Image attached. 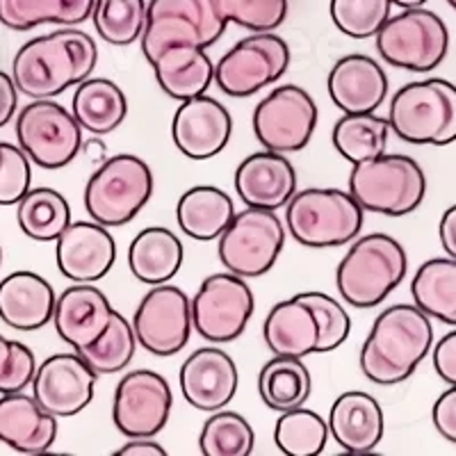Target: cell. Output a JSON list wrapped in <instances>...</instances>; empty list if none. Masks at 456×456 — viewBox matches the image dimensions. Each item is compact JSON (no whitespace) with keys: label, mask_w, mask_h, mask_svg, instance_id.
I'll use <instances>...</instances> for the list:
<instances>
[{"label":"cell","mask_w":456,"mask_h":456,"mask_svg":"<svg viewBox=\"0 0 456 456\" xmlns=\"http://www.w3.org/2000/svg\"><path fill=\"white\" fill-rule=\"evenodd\" d=\"M99 62V46L78 28H60L35 37L16 51L12 80L32 101L55 99L89 78Z\"/></svg>","instance_id":"6da1fadb"},{"label":"cell","mask_w":456,"mask_h":456,"mask_svg":"<svg viewBox=\"0 0 456 456\" xmlns=\"http://www.w3.org/2000/svg\"><path fill=\"white\" fill-rule=\"evenodd\" d=\"M434 347L431 317L415 304H395L374 320L358 365L368 381L397 386L418 370Z\"/></svg>","instance_id":"7a4b0ae2"},{"label":"cell","mask_w":456,"mask_h":456,"mask_svg":"<svg viewBox=\"0 0 456 456\" xmlns=\"http://www.w3.org/2000/svg\"><path fill=\"white\" fill-rule=\"evenodd\" d=\"M409 256L388 233L356 238L336 270L338 292L349 306L374 308L406 279Z\"/></svg>","instance_id":"3957f363"},{"label":"cell","mask_w":456,"mask_h":456,"mask_svg":"<svg viewBox=\"0 0 456 456\" xmlns=\"http://www.w3.org/2000/svg\"><path fill=\"white\" fill-rule=\"evenodd\" d=\"M363 213L356 199L338 187H306L285 203V226L301 247L333 249L358 238Z\"/></svg>","instance_id":"277c9868"},{"label":"cell","mask_w":456,"mask_h":456,"mask_svg":"<svg viewBox=\"0 0 456 456\" xmlns=\"http://www.w3.org/2000/svg\"><path fill=\"white\" fill-rule=\"evenodd\" d=\"M388 126L409 144L447 146L456 142V85L445 78L404 85L390 101Z\"/></svg>","instance_id":"5b68a950"},{"label":"cell","mask_w":456,"mask_h":456,"mask_svg":"<svg viewBox=\"0 0 456 456\" xmlns=\"http://www.w3.org/2000/svg\"><path fill=\"white\" fill-rule=\"evenodd\" d=\"M153 171L133 153L112 156L94 169L85 185V210L105 228L130 224L153 197Z\"/></svg>","instance_id":"8992f818"},{"label":"cell","mask_w":456,"mask_h":456,"mask_svg":"<svg viewBox=\"0 0 456 456\" xmlns=\"http://www.w3.org/2000/svg\"><path fill=\"white\" fill-rule=\"evenodd\" d=\"M349 194L368 213L404 217L425 201L427 176L413 158L381 153L372 160L354 165Z\"/></svg>","instance_id":"52a82bcc"},{"label":"cell","mask_w":456,"mask_h":456,"mask_svg":"<svg viewBox=\"0 0 456 456\" xmlns=\"http://www.w3.org/2000/svg\"><path fill=\"white\" fill-rule=\"evenodd\" d=\"M226 26L217 0H149L140 46L151 62L178 44L210 48L222 39Z\"/></svg>","instance_id":"ba28073f"},{"label":"cell","mask_w":456,"mask_h":456,"mask_svg":"<svg viewBox=\"0 0 456 456\" xmlns=\"http://www.w3.org/2000/svg\"><path fill=\"white\" fill-rule=\"evenodd\" d=\"M217 254L226 272L260 279L272 270L285 247V228L276 210L247 206L219 235Z\"/></svg>","instance_id":"9c48e42d"},{"label":"cell","mask_w":456,"mask_h":456,"mask_svg":"<svg viewBox=\"0 0 456 456\" xmlns=\"http://www.w3.org/2000/svg\"><path fill=\"white\" fill-rule=\"evenodd\" d=\"M377 51L386 64L413 73L434 71L450 51V30L431 10L413 7L390 16L377 32Z\"/></svg>","instance_id":"30bf717a"},{"label":"cell","mask_w":456,"mask_h":456,"mask_svg":"<svg viewBox=\"0 0 456 456\" xmlns=\"http://www.w3.org/2000/svg\"><path fill=\"white\" fill-rule=\"evenodd\" d=\"M290 67V46L274 32H254L228 48L215 64V85L231 99H249L276 83Z\"/></svg>","instance_id":"8fae6325"},{"label":"cell","mask_w":456,"mask_h":456,"mask_svg":"<svg viewBox=\"0 0 456 456\" xmlns=\"http://www.w3.org/2000/svg\"><path fill=\"white\" fill-rule=\"evenodd\" d=\"M16 140L42 169L55 171L80 156L83 128L64 105L53 99L32 101L16 117Z\"/></svg>","instance_id":"7c38bea8"},{"label":"cell","mask_w":456,"mask_h":456,"mask_svg":"<svg viewBox=\"0 0 456 456\" xmlns=\"http://www.w3.org/2000/svg\"><path fill=\"white\" fill-rule=\"evenodd\" d=\"M192 306V327L213 345L238 340L254 315L256 299L249 283L233 272H219L201 283Z\"/></svg>","instance_id":"4fadbf2b"},{"label":"cell","mask_w":456,"mask_h":456,"mask_svg":"<svg viewBox=\"0 0 456 456\" xmlns=\"http://www.w3.org/2000/svg\"><path fill=\"white\" fill-rule=\"evenodd\" d=\"M317 105L299 85H279L254 110V135L263 149L297 153L308 146L317 128Z\"/></svg>","instance_id":"5bb4252c"},{"label":"cell","mask_w":456,"mask_h":456,"mask_svg":"<svg viewBox=\"0 0 456 456\" xmlns=\"http://www.w3.org/2000/svg\"><path fill=\"white\" fill-rule=\"evenodd\" d=\"M137 345L158 358L176 356L192 338L190 297L171 283L151 285L130 320Z\"/></svg>","instance_id":"9a60e30c"},{"label":"cell","mask_w":456,"mask_h":456,"mask_svg":"<svg viewBox=\"0 0 456 456\" xmlns=\"http://www.w3.org/2000/svg\"><path fill=\"white\" fill-rule=\"evenodd\" d=\"M174 393L156 370H133L117 384L112 399L114 427L126 438H153L169 422Z\"/></svg>","instance_id":"2e32d148"},{"label":"cell","mask_w":456,"mask_h":456,"mask_svg":"<svg viewBox=\"0 0 456 456\" xmlns=\"http://www.w3.org/2000/svg\"><path fill=\"white\" fill-rule=\"evenodd\" d=\"M96 379L78 352L53 354L32 377V397L55 418H73L92 404Z\"/></svg>","instance_id":"e0dca14e"},{"label":"cell","mask_w":456,"mask_h":456,"mask_svg":"<svg viewBox=\"0 0 456 456\" xmlns=\"http://www.w3.org/2000/svg\"><path fill=\"white\" fill-rule=\"evenodd\" d=\"M233 135V117L217 99L201 94L178 105L171 121V140L190 160L219 156Z\"/></svg>","instance_id":"ac0fdd59"},{"label":"cell","mask_w":456,"mask_h":456,"mask_svg":"<svg viewBox=\"0 0 456 456\" xmlns=\"http://www.w3.org/2000/svg\"><path fill=\"white\" fill-rule=\"evenodd\" d=\"M57 270L73 283H96L112 270L117 242L99 222H71L55 240Z\"/></svg>","instance_id":"d6986e66"},{"label":"cell","mask_w":456,"mask_h":456,"mask_svg":"<svg viewBox=\"0 0 456 456\" xmlns=\"http://www.w3.org/2000/svg\"><path fill=\"white\" fill-rule=\"evenodd\" d=\"M181 393L192 409L215 413L233 402L240 386L238 365L224 349L201 347L181 368Z\"/></svg>","instance_id":"ffe728a7"},{"label":"cell","mask_w":456,"mask_h":456,"mask_svg":"<svg viewBox=\"0 0 456 456\" xmlns=\"http://www.w3.org/2000/svg\"><path fill=\"white\" fill-rule=\"evenodd\" d=\"M233 183L244 206L279 210L297 192V171L283 153L263 149L240 162Z\"/></svg>","instance_id":"44dd1931"},{"label":"cell","mask_w":456,"mask_h":456,"mask_svg":"<svg viewBox=\"0 0 456 456\" xmlns=\"http://www.w3.org/2000/svg\"><path fill=\"white\" fill-rule=\"evenodd\" d=\"M329 96L342 114L377 112L388 96V76L370 55L340 57L327 80Z\"/></svg>","instance_id":"7402d4cb"},{"label":"cell","mask_w":456,"mask_h":456,"mask_svg":"<svg viewBox=\"0 0 456 456\" xmlns=\"http://www.w3.org/2000/svg\"><path fill=\"white\" fill-rule=\"evenodd\" d=\"M112 313L114 308L103 290L92 283H76L57 297L53 324L57 336L71 345L73 352H80L101 338Z\"/></svg>","instance_id":"603a6c76"},{"label":"cell","mask_w":456,"mask_h":456,"mask_svg":"<svg viewBox=\"0 0 456 456\" xmlns=\"http://www.w3.org/2000/svg\"><path fill=\"white\" fill-rule=\"evenodd\" d=\"M327 425L333 441L347 454H370L384 438V409L372 395L347 390L333 402Z\"/></svg>","instance_id":"cb8c5ba5"},{"label":"cell","mask_w":456,"mask_h":456,"mask_svg":"<svg viewBox=\"0 0 456 456\" xmlns=\"http://www.w3.org/2000/svg\"><path fill=\"white\" fill-rule=\"evenodd\" d=\"M57 441V418L42 409L32 395L10 393L0 397V443L19 454H46Z\"/></svg>","instance_id":"d4e9b609"},{"label":"cell","mask_w":456,"mask_h":456,"mask_svg":"<svg viewBox=\"0 0 456 456\" xmlns=\"http://www.w3.org/2000/svg\"><path fill=\"white\" fill-rule=\"evenodd\" d=\"M55 290L35 272H12L0 281V320L14 331H39L53 322Z\"/></svg>","instance_id":"484cf974"},{"label":"cell","mask_w":456,"mask_h":456,"mask_svg":"<svg viewBox=\"0 0 456 456\" xmlns=\"http://www.w3.org/2000/svg\"><path fill=\"white\" fill-rule=\"evenodd\" d=\"M149 64L162 92L176 101L201 96L215 83V64L206 48L178 44L158 53Z\"/></svg>","instance_id":"4316f807"},{"label":"cell","mask_w":456,"mask_h":456,"mask_svg":"<svg viewBox=\"0 0 456 456\" xmlns=\"http://www.w3.org/2000/svg\"><path fill=\"white\" fill-rule=\"evenodd\" d=\"M263 338L274 356L304 358L317 354L320 324L313 308L295 295L272 306L265 317Z\"/></svg>","instance_id":"83f0119b"},{"label":"cell","mask_w":456,"mask_h":456,"mask_svg":"<svg viewBox=\"0 0 456 456\" xmlns=\"http://www.w3.org/2000/svg\"><path fill=\"white\" fill-rule=\"evenodd\" d=\"M185 249L174 231L149 226L133 238L128 247V267L140 283H169L181 272Z\"/></svg>","instance_id":"f1b7e54d"},{"label":"cell","mask_w":456,"mask_h":456,"mask_svg":"<svg viewBox=\"0 0 456 456\" xmlns=\"http://www.w3.org/2000/svg\"><path fill=\"white\" fill-rule=\"evenodd\" d=\"M71 114L89 135L105 137L119 128L128 114L124 89L108 78H85L76 85Z\"/></svg>","instance_id":"f546056e"},{"label":"cell","mask_w":456,"mask_h":456,"mask_svg":"<svg viewBox=\"0 0 456 456\" xmlns=\"http://www.w3.org/2000/svg\"><path fill=\"white\" fill-rule=\"evenodd\" d=\"M235 217L233 199L213 185L190 187L176 206L178 228L197 242L217 240Z\"/></svg>","instance_id":"4dcf8cb0"},{"label":"cell","mask_w":456,"mask_h":456,"mask_svg":"<svg viewBox=\"0 0 456 456\" xmlns=\"http://www.w3.org/2000/svg\"><path fill=\"white\" fill-rule=\"evenodd\" d=\"M258 393L263 404L276 413L304 406L313 393L311 370L304 358L274 356L260 368Z\"/></svg>","instance_id":"1f68e13d"},{"label":"cell","mask_w":456,"mask_h":456,"mask_svg":"<svg viewBox=\"0 0 456 456\" xmlns=\"http://www.w3.org/2000/svg\"><path fill=\"white\" fill-rule=\"evenodd\" d=\"M94 0H0V23L23 32L39 26L76 28L92 19Z\"/></svg>","instance_id":"d6a6232c"},{"label":"cell","mask_w":456,"mask_h":456,"mask_svg":"<svg viewBox=\"0 0 456 456\" xmlns=\"http://www.w3.org/2000/svg\"><path fill=\"white\" fill-rule=\"evenodd\" d=\"M411 297L431 320L456 327V260L447 256L422 263L411 283Z\"/></svg>","instance_id":"836d02e7"},{"label":"cell","mask_w":456,"mask_h":456,"mask_svg":"<svg viewBox=\"0 0 456 456\" xmlns=\"http://www.w3.org/2000/svg\"><path fill=\"white\" fill-rule=\"evenodd\" d=\"M16 222L35 242H55L71 224V206L53 187H30L16 203Z\"/></svg>","instance_id":"e575fe53"},{"label":"cell","mask_w":456,"mask_h":456,"mask_svg":"<svg viewBox=\"0 0 456 456\" xmlns=\"http://www.w3.org/2000/svg\"><path fill=\"white\" fill-rule=\"evenodd\" d=\"M390 126L388 119L377 117L374 112L342 114L331 133L333 149L352 165L372 160L386 153Z\"/></svg>","instance_id":"d590c367"},{"label":"cell","mask_w":456,"mask_h":456,"mask_svg":"<svg viewBox=\"0 0 456 456\" xmlns=\"http://www.w3.org/2000/svg\"><path fill=\"white\" fill-rule=\"evenodd\" d=\"M329 425L315 411L306 406L283 411L274 427V443L281 454L320 456L327 447Z\"/></svg>","instance_id":"8d00e7d4"},{"label":"cell","mask_w":456,"mask_h":456,"mask_svg":"<svg viewBox=\"0 0 456 456\" xmlns=\"http://www.w3.org/2000/svg\"><path fill=\"white\" fill-rule=\"evenodd\" d=\"M135 352L137 338L133 324L119 311H114L101 338H96L89 347L80 349L78 354L96 374H117L128 368Z\"/></svg>","instance_id":"74e56055"},{"label":"cell","mask_w":456,"mask_h":456,"mask_svg":"<svg viewBox=\"0 0 456 456\" xmlns=\"http://www.w3.org/2000/svg\"><path fill=\"white\" fill-rule=\"evenodd\" d=\"M254 427L235 411H215L199 436V452L203 456H249L254 454Z\"/></svg>","instance_id":"f35d334b"},{"label":"cell","mask_w":456,"mask_h":456,"mask_svg":"<svg viewBox=\"0 0 456 456\" xmlns=\"http://www.w3.org/2000/svg\"><path fill=\"white\" fill-rule=\"evenodd\" d=\"M92 21L110 46H130L144 32V0H94Z\"/></svg>","instance_id":"ab89813d"},{"label":"cell","mask_w":456,"mask_h":456,"mask_svg":"<svg viewBox=\"0 0 456 456\" xmlns=\"http://www.w3.org/2000/svg\"><path fill=\"white\" fill-rule=\"evenodd\" d=\"M390 0H331L329 12L342 35L352 39H370L390 19Z\"/></svg>","instance_id":"60d3db41"},{"label":"cell","mask_w":456,"mask_h":456,"mask_svg":"<svg viewBox=\"0 0 456 456\" xmlns=\"http://www.w3.org/2000/svg\"><path fill=\"white\" fill-rule=\"evenodd\" d=\"M228 23L249 32H274L288 19V0H217Z\"/></svg>","instance_id":"b9f144b4"},{"label":"cell","mask_w":456,"mask_h":456,"mask_svg":"<svg viewBox=\"0 0 456 456\" xmlns=\"http://www.w3.org/2000/svg\"><path fill=\"white\" fill-rule=\"evenodd\" d=\"M301 301H306L313 308L320 324V342H317V354H329L338 349L342 342L349 338L352 331V320L342 304L324 292H301Z\"/></svg>","instance_id":"7bdbcfd3"},{"label":"cell","mask_w":456,"mask_h":456,"mask_svg":"<svg viewBox=\"0 0 456 456\" xmlns=\"http://www.w3.org/2000/svg\"><path fill=\"white\" fill-rule=\"evenodd\" d=\"M35 372L37 361L32 349L0 333V393H21L32 384Z\"/></svg>","instance_id":"ee69618b"},{"label":"cell","mask_w":456,"mask_h":456,"mask_svg":"<svg viewBox=\"0 0 456 456\" xmlns=\"http://www.w3.org/2000/svg\"><path fill=\"white\" fill-rule=\"evenodd\" d=\"M32 183L30 158L10 142H0V206H16Z\"/></svg>","instance_id":"f6af8a7d"},{"label":"cell","mask_w":456,"mask_h":456,"mask_svg":"<svg viewBox=\"0 0 456 456\" xmlns=\"http://www.w3.org/2000/svg\"><path fill=\"white\" fill-rule=\"evenodd\" d=\"M431 420H434L436 431L445 441L456 445V386H450L441 397L436 399L434 409H431Z\"/></svg>","instance_id":"bcb514c9"},{"label":"cell","mask_w":456,"mask_h":456,"mask_svg":"<svg viewBox=\"0 0 456 456\" xmlns=\"http://www.w3.org/2000/svg\"><path fill=\"white\" fill-rule=\"evenodd\" d=\"M434 370L445 384L456 386V331L445 333L441 340L436 342L434 354Z\"/></svg>","instance_id":"7dc6e473"},{"label":"cell","mask_w":456,"mask_h":456,"mask_svg":"<svg viewBox=\"0 0 456 456\" xmlns=\"http://www.w3.org/2000/svg\"><path fill=\"white\" fill-rule=\"evenodd\" d=\"M19 108V89L10 73L0 71V128H5L14 119Z\"/></svg>","instance_id":"c3c4849f"},{"label":"cell","mask_w":456,"mask_h":456,"mask_svg":"<svg viewBox=\"0 0 456 456\" xmlns=\"http://www.w3.org/2000/svg\"><path fill=\"white\" fill-rule=\"evenodd\" d=\"M438 238H441L443 249L450 258L456 260V203L445 210L441 217V226H438Z\"/></svg>","instance_id":"681fc988"},{"label":"cell","mask_w":456,"mask_h":456,"mask_svg":"<svg viewBox=\"0 0 456 456\" xmlns=\"http://www.w3.org/2000/svg\"><path fill=\"white\" fill-rule=\"evenodd\" d=\"M114 456H167V450L151 438H130Z\"/></svg>","instance_id":"f907efd6"},{"label":"cell","mask_w":456,"mask_h":456,"mask_svg":"<svg viewBox=\"0 0 456 456\" xmlns=\"http://www.w3.org/2000/svg\"><path fill=\"white\" fill-rule=\"evenodd\" d=\"M80 153L83 156H87V162H92L94 167L103 165L108 158H105V153H108V149H105L103 140L101 137H89V140H83V146H80Z\"/></svg>","instance_id":"816d5d0a"},{"label":"cell","mask_w":456,"mask_h":456,"mask_svg":"<svg viewBox=\"0 0 456 456\" xmlns=\"http://www.w3.org/2000/svg\"><path fill=\"white\" fill-rule=\"evenodd\" d=\"M393 5L402 7V10H413V7H422L427 0H390Z\"/></svg>","instance_id":"f5cc1de1"},{"label":"cell","mask_w":456,"mask_h":456,"mask_svg":"<svg viewBox=\"0 0 456 456\" xmlns=\"http://www.w3.org/2000/svg\"><path fill=\"white\" fill-rule=\"evenodd\" d=\"M447 3H450V7H454L456 10V0H447Z\"/></svg>","instance_id":"db71d44e"},{"label":"cell","mask_w":456,"mask_h":456,"mask_svg":"<svg viewBox=\"0 0 456 456\" xmlns=\"http://www.w3.org/2000/svg\"><path fill=\"white\" fill-rule=\"evenodd\" d=\"M0 265H3V247H0Z\"/></svg>","instance_id":"11a10c76"}]
</instances>
